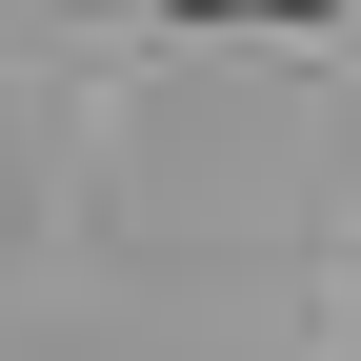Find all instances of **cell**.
Segmentation results:
<instances>
[{"label":"cell","mask_w":361,"mask_h":361,"mask_svg":"<svg viewBox=\"0 0 361 361\" xmlns=\"http://www.w3.org/2000/svg\"><path fill=\"white\" fill-rule=\"evenodd\" d=\"M221 20H241V0H221ZM281 20H301V0H281Z\"/></svg>","instance_id":"1"}]
</instances>
